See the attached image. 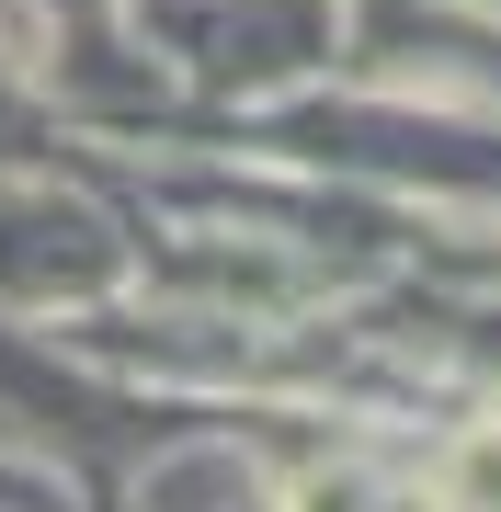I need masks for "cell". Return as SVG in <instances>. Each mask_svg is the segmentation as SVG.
Segmentation results:
<instances>
[{
    "instance_id": "1",
    "label": "cell",
    "mask_w": 501,
    "mask_h": 512,
    "mask_svg": "<svg viewBox=\"0 0 501 512\" xmlns=\"http://www.w3.org/2000/svg\"><path fill=\"white\" fill-rule=\"evenodd\" d=\"M467 490H490V501H501V433H479V444H467Z\"/></svg>"
}]
</instances>
